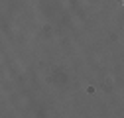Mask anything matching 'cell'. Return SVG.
<instances>
[{
    "label": "cell",
    "mask_w": 124,
    "mask_h": 118,
    "mask_svg": "<svg viewBox=\"0 0 124 118\" xmlns=\"http://www.w3.org/2000/svg\"><path fill=\"white\" fill-rule=\"evenodd\" d=\"M120 2H124V0H120Z\"/></svg>",
    "instance_id": "cell-1"
}]
</instances>
